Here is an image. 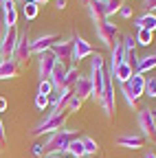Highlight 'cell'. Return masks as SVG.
<instances>
[{"label":"cell","instance_id":"obj_1","mask_svg":"<svg viewBox=\"0 0 156 158\" xmlns=\"http://www.w3.org/2000/svg\"><path fill=\"white\" fill-rule=\"evenodd\" d=\"M75 138H77V132H73V130H60V132L51 134L48 141L44 143V156H48V154L64 156L66 149H68V145L75 141Z\"/></svg>","mask_w":156,"mask_h":158},{"label":"cell","instance_id":"obj_2","mask_svg":"<svg viewBox=\"0 0 156 158\" xmlns=\"http://www.w3.org/2000/svg\"><path fill=\"white\" fill-rule=\"evenodd\" d=\"M66 118H68V112H62V114L48 112L42 121L31 130V136H42V134H55V132H60L66 125Z\"/></svg>","mask_w":156,"mask_h":158},{"label":"cell","instance_id":"obj_3","mask_svg":"<svg viewBox=\"0 0 156 158\" xmlns=\"http://www.w3.org/2000/svg\"><path fill=\"white\" fill-rule=\"evenodd\" d=\"M97 103H99V108L103 110V114L108 118L114 116V112H116V94H114V84H112L110 77L106 79V88H103V92H101V97H99Z\"/></svg>","mask_w":156,"mask_h":158},{"label":"cell","instance_id":"obj_4","mask_svg":"<svg viewBox=\"0 0 156 158\" xmlns=\"http://www.w3.org/2000/svg\"><path fill=\"white\" fill-rule=\"evenodd\" d=\"M18 33L15 27L11 29H5V35L0 40V62H7V59H13V53H15V44H18Z\"/></svg>","mask_w":156,"mask_h":158},{"label":"cell","instance_id":"obj_5","mask_svg":"<svg viewBox=\"0 0 156 158\" xmlns=\"http://www.w3.org/2000/svg\"><path fill=\"white\" fill-rule=\"evenodd\" d=\"M136 121H139V130L145 138H156V118H154V110L150 108H141L136 114Z\"/></svg>","mask_w":156,"mask_h":158},{"label":"cell","instance_id":"obj_6","mask_svg":"<svg viewBox=\"0 0 156 158\" xmlns=\"http://www.w3.org/2000/svg\"><path fill=\"white\" fill-rule=\"evenodd\" d=\"M31 37H29V31L22 33L20 37H18V44H15V53H13V62L18 64V68L20 66H27L29 59H31Z\"/></svg>","mask_w":156,"mask_h":158},{"label":"cell","instance_id":"obj_7","mask_svg":"<svg viewBox=\"0 0 156 158\" xmlns=\"http://www.w3.org/2000/svg\"><path fill=\"white\" fill-rule=\"evenodd\" d=\"M95 33L106 48H112L114 40H116V24H112L110 20H101V22L95 24Z\"/></svg>","mask_w":156,"mask_h":158},{"label":"cell","instance_id":"obj_8","mask_svg":"<svg viewBox=\"0 0 156 158\" xmlns=\"http://www.w3.org/2000/svg\"><path fill=\"white\" fill-rule=\"evenodd\" d=\"M60 40H62L60 33H44V35H40V37L31 40V53H33V55H42V53L51 51L53 44L60 42Z\"/></svg>","mask_w":156,"mask_h":158},{"label":"cell","instance_id":"obj_9","mask_svg":"<svg viewBox=\"0 0 156 158\" xmlns=\"http://www.w3.org/2000/svg\"><path fill=\"white\" fill-rule=\"evenodd\" d=\"M90 86H92V101H99V97L106 88V79H108V73L106 68H90Z\"/></svg>","mask_w":156,"mask_h":158},{"label":"cell","instance_id":"obj_10","mask_svg":"<svg viewBox=\"0 0 156 158\" xmlns=\"http://www.w3.org/2000/svg\"><path fill=\"white\" fill-rule=\"evenodd\" d=\"M114 143L119 147H125V149H141L145 145V136L139 132H123L114 138Z\"/></svg>","mask_w":156,"mask_h":158},{"label":"cell","instance_id":"obj_11","mask_svg":"<svg viewBox=\"0 0 156 158\" xmlns=\"http://www.w3.org/2000/svg\"><path fill=\"white\" fill-rule=\"evenodd\" d=\"M70 42H73V62H82V59L95 55L90 42H86L82 35H73V37H70Z\"/></svg>","mask_w":156,"mask_h":158},{"label":"cell","instance_id":"obj_12","mask_svg":"<svg viewBox=\"0 0 156 158\" xmlns=\"http://www.w3.org/2000/svg\"><path fill=\"white\" fill-rule=\"evenodd\" d=\"M53 57L57 59L60 64H66V62H73V42L70 40H60V42H55L53 48H51Z\"/></svg>","mask_w":156,"mask_h":158},{"label":"cell","instance_id":"obj_13","mask_svg":"<svg viewBox=\"0 0 156 158\" xmlns=\"http://www.w3.org/2000/svg\"><path fill=\"white\" fill-rule=\"evenodd\" d=\"M0 18H2L5 29H11L18 24V11H15V0H2L0 2Z\"/></svg>","mask_w":156,"mask_h":158},{"label":"cell","instance_id":"obj_14","mask_svg":"<svg viewBox=\"0 0 156 158\" xmlns=\"http://www.w3.org/2000/svg\"><path fill=\"white\" fill-rule=\"evenodd\" d=\"M37 57H40V59H37V75H40V81H42V79H51V73H53V68L57 64V59L53 57L51 51L37 55Z\"/></svg>","mask_w":156,"mask_h":158},{"label":"cell","instance_id":"obj_15","mask_svg":"<svg viewBox=\"0 0 156 158\" xmlns=\"http://www.w3.org/2000/svg\"><path fill=\"white\" fill-rule=\"evenodd\" d=\"M145 84H147L145 75H139V73H134V75L128 79V81H125V86H128V90L132 92L134 99H139V97L145 94Z\"/></svg>","mask_w":156,"mask_h":158},{"label":"cell","instance_id":"obj_16","mask_svg":"<svg viewBox=\"0 0 156 158\" xmlns=\"http://www.w3.org/2000/svg\"><path fill=\"white\" fill-rule=\"evenodd\" d=\"M73 94H75V97H79L82 101L90 99V97H92L90 77H86V75H79V79H77V81H75V86H73Z\"/></svg>","mask_w":156,"mask_h":158},{"label":"cell","instance_id":"obj_17","mask_svg":"<svg viewBox=\"0 0 156 158\" xmlns=\"http://www.w3.org/2000/svg\"><path fill=\"white\" fill-rule=\"evenodd\" d=\"M86 9L90 13L92 24L101 22V20H108L106 18V0H90V2H86Z\"/></svg>","mask_w":156,"mask_h":158},{"label":"cell","instance_id":"obj_18","mask_svg":"<svg viewBox=\"0 0 156 158\" xmlns=\"http://www.w3.org/2000/svg\"><path fill=\"white\" fill-rule=\"evenodd\" d=\"M110 70H114L121 62H125V48H123V42L121 40H114V44L110 48Z\"/></svg>","mask_w":156,"mask_h":158},{"label":"cell","instance_id":"obj_19","mask_svg":"<svg viewBox=\"0 0 156 158\" xmlns=\"http://www.w3.org/2000/svg\"><path fill=\"white\" fill-rule=\"evenodd\" d=\"M134 27H136V31H141V29H145V31H156V13L154 11H150V13H141L139 18L134 20Z\"/></svg>","mask_w":156,"mask_h":158},{"label":"cell","instance_id":"obj_20","mask_svg":"<svg viewBox=\"0 0 156 158\" xmlns=\"http://www.w3.org/2000/svg\"><path fill=\"white\" fill-rule=\"evenodd\" d=\"M132 75H134V68L125 62H121L114 70H110V79H114V81H119V84H125Z\"/></svg>","mask_w":156,"mask_h":158},{"label":"cell","instance_id":"obj_21","mask_svg":"<svg viewBox=\"0 0 156 158\" xmlns=\"http://www.w3.org/2000/svg\"><path fill=\"white\" fill-rule=\"evenodd\" d=\"M66 70H68L66 64H60V62L55 64V68H53V73H51V84H53V90H55V92L64 88V75H66Z\"/></svg>","mask_w":156,"mask_h":158},{"label":"cell","instance_id":"obj_22","mask_svg":"<svg viewBox=\"0 0 156 158\" xmlns=\"http://www.w3.org/2000/svg\"><path fill=\"white\" fill-rule=\"evenodd\" d=\"M156 68V55H143V57H139V64H136V73L139 75H145V73H150V70H154Z\"/></svg>","mask_w":156,"mask_h":158},{"label":"cell","instance_id":"obj_23","mask_svg":"<svg viewBox=\"0 0 156 158\" xmlns=\"http://www.w3.org/2000/svg\"><path fill=\"white\" fill-rule=\"evenodd\" d=\"M15 75H18V64L13 59L0 62V81H2V79H13Z\"/></svg>","mask_w":156,"mask_h":158},{"label":"cell","instance_id":"obj_24","mask_svg":"<svg viewBox=\"0 0 156 158\" xmlns=\"http://www.w3.org/2000/svg\"><path fill=\"white\" fill-rule=\"evenodd\" d=\"M66 156H70V158H84L86 156V152H84V145H82V138L77 136L75 141L68 145V149H66Z\"/></svg>","mask_w":156,"mask_h":158},{"label":"cell","instance_id":"obj_25","mask_svg":"<svg viewBox=\"0 0 156 158\" xmlns=\"http://www.w3.org/2000/svg\"><path fill=\"white\" fill-rule=\"evenodd\" d=\"M79 138H82V145H84L86 156H97V152H99V143H97L92 136H79Z\"/></svg>","mask_w":156,"mask_h":158},{"label":"cell","instance_id":"obj_26","mask_svg":"<svg viewBox=\"0 0 156 158\" xmlns=\"http://www.w3.org/2000/svg\"><path fill=\"white\" fill-rule=\"evenodd\" d=\"M77 79H79V68H77V66H68V70L64 75V88H73Z\"/></svg>","mask_w":156,"mask_h":158},{"label":"cell","instance_id":"obj_27","mask_svg":"<svg viewBox=\"0 0 156 158\" xmlns=\"http://www.w3.org/2000/svg\"><path fill=\"white\" fill-rule=\"evenodd\" d=\"M134 37H136V44H141V46H150L154 42V33L152 31H145V29H141Z\"/></svg>","mask_w":156,"mask_h":158},{"label":"cell","instance_id":"obj_28","mask_svg":"<svg viewBox=\"0 0 156 158\" xmlns=\"http://www.w3.org/2000/svg\"><path fill=\"white\" fill-rule=\"evenodd\" d=\"M37 11H40V5L35 2H22V13L27 20H35L37 18Z\"/></svg>","mask_w":156,"mask_h":158},{"label":"cell","instance_id":"obj_29","mask_svg":"<svg viewBox=\"0 0 156 158\" xmlns=\"http://www.w3.org/2000/svg\"><path fill=\"white\" fill-rule=\"evenodd\" d=\"M125 5V0H106V18H110L112 13H116Z\"/></svg>","mask_w":156,"mask_h":158},{"label":"cell","instance_id":"obj_30","mask_svg":"<svg viewBox=\"0 0 156 158\" xmlns=\"http://www.w3.org/2000/svg\"><path fill=\"white\" fill-rule=\"evenodd\" d=\"M55 90H53V84L51 79H42L40 84H37V94H44V97H51Z\"/></svg>","mask_w":156,"mask_h":158},{"label":"cell","instance_id":"obj_31","mask_svg":"<svg viewBox=\"0 0 156 158\" xmlns=\"http://www.w3.org/2000/svg\"><path fill=\"white\" fill-rule=\"evenodd\" d=\"M82 106H84V101H82L79 97H75V94H73V97H70V101H68V106H66V112H68V114L79 112V108H82Z\"/></svg>","mask_w":156,"mask_h":158},{"label":"cell","instance_id":"obj_32","mask_svg":"<svg viewBox=\"0 0 156 158\" xmlns=\"http://www.w3.org/2000/svg\"><path fill=\"white\" fill-rule=\"evenodd\" d=\"M119 86H121V94H123V99H125L128 108H132V110H134V108H136V99L132 97V92L128 90V86H125V84H119Z\"/></svg>","mask_w":156,"mask_h":158},{"label":"cell","instance_id":"obj_33","mask_svg":"<svg viewBox=\"0 0 156 158\" xmlns=\"http://www.w3.org/2000/svg\"><path fill=\"white\" fill-rule=\"evenodd\" d=\"M51 106V97H44V94H35V108L37 110H46Z\"/></svg>","mask_w":156,"mask_h":158},{"label":"cell","instance_id":"obj_34","mask_svg":"<svg viewBox=\"0 0 156 158\" xmlns=\"http://www.w3.org/2000/svg\"><path fill=\"white\" fill-rule=\"evenodd\" d=\"M145 94L150 99H156V77L147 79V84H145Z\"/></svg>","mask_w":156,"mask_h":158},{"label":"cell","instance_id":"obj_35","mask_svg":"<svg viewBox=\"0 0 156 158\" xmlns=\"http://www.w3.org/2000/svg\"><path fill=\"white\" fill-rule=\"evenodd\" d=\"M143 13H150V11H154L156 9V0H143Z\"/></svg>","mask_w":156,"mask_h":158},{"label":"cell","instance_id":"obj_36","mask_svg":"<svg viewBox=\"0 0 156 158\" xmlns=\"http://www.w3.org/2000/svg\"><path fill=\"white\" fill-rule=\"evenodd\" d=\"M119 13H121V18L130 20V18H132V7H130V5H123V7L119 9Z\"/></svg>","mask_w":156,"mask_h":158},{"label":"cell","instance_id":"obj_37","mask_svg":"<svg viewBox=\"0 0 156 158\" xmlns=\"http://www.w3.org/2000/svg\"><path fill=\"white\" fill-rule=\"evenodd\" d=\"M31 152H33V156H44V145L42 143H35Z\"/></svg>","mask_w":156,"mask_h":158},{"label":"cell","instance_id":"obj_38","mask_svg":"<svg viewBox=\"0 0 156 158\" xmlns=\"http://www.w3.org/2000/svg\"><path fill=\"white\" fill-rule=\"evenodd\" d=\"M5 143V123H2V116H0V145Z\"/></svg>","mask_w":156,"mask_h":158},{"label":"cell","instance_id":"obj_39","mask_svg":"<svg viewBox=\"0 0 156 158\" xmlns=\"http://www.w3.org/2000/svg\"><path fill=\"white\" fill-rule=\"evenodd\" d=\"M55 7L60 9V11H62V9H66V0H55Z\"/></svg>","mask_w":156,"mask_h":158},{"label":"cell","instance_id":"obj_40","mask_svg":"<svg viewBox=\"0 0 156 158\" xmlns=\"http://www.w3.org/2000/svg\"><path fill=\"white\" fill-rule=\"evenodd\" d=\"M5 110H7V99L0 97V112H5Z\"/></svg>","mask_w":156,"mask_h":158},{"label":"cell","instance_id":"obj_41","mask_svg":"<svg viewBox=\"0 0 156 158\" xmlns=\"http://www.w3.org/2000/svg\"><path fill=\"white\" fill-rule=\"evenodd\" d=\"M2 35H5V24H2V18H0V40H2Z\"/></svg>","mask_w":156,"mask_h":158},{"label":"cell","instance_id":"obj_42","mask_svg":"<svg viewBox=\"0 0 156 158\" xmlns=\"http://www.w3.org/2000/svg\"><path fill=\"white\" fill-rule=\"evenodd\" d=\"M44 158H64V156H60V154H48V156H44Z\"/></svg>","mask_w":156,"mask_h":158},{"label":"cell","instance_id":"obj_43","mask_svg":"<svg viewBox=\"0 0 156 158\" xmlns=\"http://www.w3.org/2000/svg\"><path fill=\"white\" fill-rule=\"evenodd\" d=\"M145 158H156V154H154V152H147V154H145Z\"/></svg>","mask_w":156,"mask_h":158},{"label":"cell","instance_id":"obj_44","mask_svg":"<svg viewBox=\"0 0 156 158\" xmlns=\"http://www.w3.org/2000/svg\"><path fill=\"white\" fill-rule=\"evenodd\" d=\"M42 2H48V0H40V5H42Z\"/></svg>","mask_w":156,"mask_h":158},{"label":"cell","instance_id":"obj_45","mask_svg":"<svg viewBox=\"0 0 156 158\" xmlns=\"http://www.w3.org/2000/svg\"><path fill=\"white\" fill-rule=\"evenodd\" d=\"M82 2H84V5H86V2H90V0H82Z\"/></svg>","mask_w":156,"mask_h":158},{"label":"cell","instance_id":"obj_46","mask_svg":"<svg viewBox=\"0 0 156 158\" xmlns=\"http://www.w3.org/2000/svg\"><path fill=\"white\" fill-rule=\"evenodd\" d=\"M154 118H156V110H154Z\"/></svg>","mask_w":156,"mask_h":158},{"label":"cell","instance_id":"obj_47","mask_svg":"<svg viewBox=\"0 0 156 158\" xmlns=\"http://www.w3.org/2000/svg\"><path fill=\"white\" fill-rule=\"evenodd\" d=\"M64 158H70V156H64Z\"/></svg>","mask_w":156,"mask_h":158},{"label":"cell","instance_id":"obj_48","mask_svg":"<svg viewBox=\"0 0 156 158\" xmlns=\"http://www.w3.org/2000/svg\"><path fill=\"white\" fill-rule=\"evenodd\" d=\"M88 158H95V156H88Z\"/></svg>","mask_w":156,"mask_h":158}]
</instances>
